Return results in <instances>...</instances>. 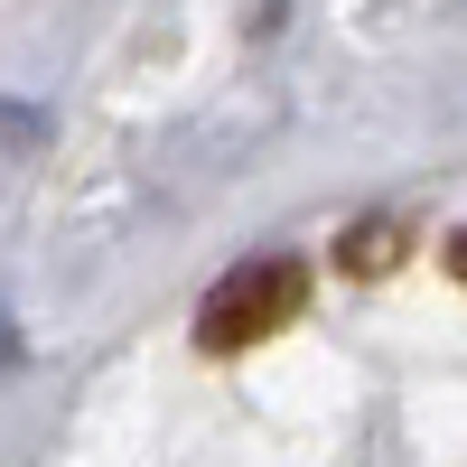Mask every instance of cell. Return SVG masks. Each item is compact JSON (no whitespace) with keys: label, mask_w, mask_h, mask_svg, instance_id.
<instances>
[{"label":"cell","mask_w":467,"mask_h":467,"mask_svg":"<svg viewBox=\"0 0 467 467\" xmlns=\"http://www.w3.org/2000/svg\"><path fill=\"white\" fill-rule=\"evenodd\" d=\"M299 308H308V262H290V253L234 262L224 281L206 290V308H197V346H206V356H253V346L281 337Z\"/></svg>","instance_id":"1"},{"label":"cell","mask_w":467,"mask_h":467,"mask_svg":"<svg viewBox=\"0 0 467 467\" xmlns=\"http://www.w3.org/2000/svg\"><path fill=\"white\" fill-rule=\"evenodd\" d=\"M402 244V224H374V234H346V271H383Z\"/></svg>","instance_id":"2"},{"label":"cell","mask_w":467,"mask_h":467,"mask_svg":"<svg viewBox=\"0 0 467 467\" xmlns=\"http://www.w3.org/2000/svg\"><path fill=\"white\" fill-rule=\"evenodd\" d=\"M449 281H467V224L449 234Z\"/></svg>","instance_id":"3"}]
</instances>
